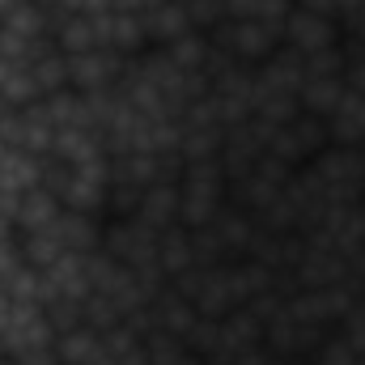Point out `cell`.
<instances>
[{
	"mask_svg": "<svg viewBox=\"0 0 365 365\" xmlns=\"http://www.w3.org/2000/svg\"><path fill=\"white\" fill-rule=\"evenodd\" d=\"M21 149H30L38 158H47L56 149V123H51L43 98L30 102V106H21Z\"/></svg>",
	"mask_w": 365,
	"mask_h": 365,
	"instance_id": "2e32d148",
	"label": "cell"
},
{
	"mask_svg": "<svg viewBox=\"0 0 365 365\" xmlns=\"http://www.w3.org/2000/svg\"><path fill=\"white\" fill-rule=\"evenodd\" d=\"M0 357H4V349H0Z\"/></svg>",
	"mask_w": 365,
	"mask_h": 365,
	"instance_id": "484cf974",
	"label": "cell"
},
{
	"mask_svg": "<svg viewBox=\"0 0 365 365\" xmlns=\"http://www.w3.org/2000/svg\"><path fill=\"white\" fill-rule=\"evenodd\" d=\"M17 264H26L21 259V238L13 234V238H0V284H4V276L13 272Z\"/></svg>",
	"mask_w": 365,
	"mask_h": 365,
	"instance_id": "44dd1931",
	"label": "cell"
},
{
	"mask_svg": "<svg viewBox=\"0 0 365 365\" xmlns=\"http://www.w3.org/2000/svg\"><path fill=\"white\" fill-rule=\"evenodd\" d=\"M212 43L234 56L238 64L259 68L264 60H272L276 51L284 47V21H259V17H225L212 30Z\"/></svg>",
	"mask_w": 365,
	"mask_h": 365,
	"instance_id": "3957f363",
	"label": "cell"
},
{
	"mask_svg": "<svg viewBox=\"0 0 365 365\" xmlns=\"http://www.w3.org/2000/svg\"><path fill=\"white\" fill-rule=\"evenodd\" d=\"M132 217H140L145 225H153L158 234L162 230H170V225H179L182 221V195H179V179H162L153 182L145 195H140V208L132 212Z\"/></svg>",
	"mask_w": 365,
	"mask_h": 365,
	"instance_id": "30bf717a",
	"label": "cell"
},
{
	"mask_svg": "<svg viewBox=\"0 0 365 365\" xmlns=\"http://www.w3.org/2000/svg\"><path fill=\"white\" fill-rule=\"evenodd\" d=\"M289 179H293V166H284L280 158L268 153L259 166H251L247 175L230 179V200L238 208H247V212H259V208H268L276 195L289 187Z\"/></svg>",
	"mask_w": 365,
	"mask_h": 365,
	"instance_id": "5b68a950",
	"label": "cell"
},
{
	"mask_svg": "<svg viewBox=\"0 0 365 365\" xmlns=\"http://www.w3.org/2000/svg\"><path fill=\"white\" fill-rule=\"evenodd\" d=\"M340 21L327 17V13H314L306 4H293V13L284 17V47L302 51V56H319V51H331L340 47Z\"/></svg>",
	"mask_w": 365,
	"mask_h": 365,
	"instance_id": "8992f818",
	"label": "cell"
},
{
	"mask_svg": "<svg viewBox=\"0 0 365 365\" xmlns=\"http://www.w3.org/2000/svg\"><path fill=\"white\" fill-rule=\"evenodd\" d=\"M38 182H43V158L30 153V149H13L0 162V208L13 217L17 204H21V195L34 191Z\"/></svg>",
	"mask_w": 365,
	"mask_h": 365,
	"instance_id": "ba28073f",
	"label": "cell"
},
{
	"mask_svg": "<svg viewBox=\"0 0 365 365\" xmlns=\"http://www.w3.org/2000/svg\"><path fill=\"white\" fill-rule=\"evenodd\" d=\"M306 182L319 191L323 204H361L365 200V149L361 145H327L314 162L302 166Z\"/></svg>",
	"mask_w": 365,
	"mask_h": 365,
	"instance_id": "6da1fadb",
	"label": "cell"
},
{
	"mask_svg": "<svg viewBox=\"0 0 365 365\" xmlns=\"http://www.w3.org/2000/svg\"><path fill=\"white\" fill-rule=\"evenodd\" d=\"M306 365H310V361H306Z\"/></svg>",
	"mask_w": 365,
	"mask_h": 365,
	"instance_id": "4316f807",
	"label": "cell"
},
{
	"mask_svg": "<svg viewBox=\"0 0 365 365\" xmlns=\"http://www.w3.org/2000/svg\"><path fill=\"white\" fill-rule=\"evenodd\" d=\"M179 195H182V225L187 230L208 225L225 208V200H230V175H225V166L221 162H191V166H182Z\"/></svg>",
	"mask_w": 365,
	"mask_h": 365,
	"instance_id": "7a4b0ae2",
	"label": "cell"
},
{
	"mask_svg": "<svg viewBox=\"0 0 365 365\" xmlns=\"http://www.w3.org/2000/svg\"><path fill=\"white\" fill-rule=\"evenodd\" d=\"M60 238L68 251H102L106 238V212H81V208H64L56 221Z\"/></svg>",
	"mask_w": 365,
	"mask_h": 365,
	"instance_id": "7c38bea8",
	"label": "cell"
},
{
	"mask_svg": "<svg viewBox=\"0 0 365 365\" xmlns=\"http://www.w3.org/2000/svg\"><path fill=\"white\" fill-rule=\"evenodd\" d=\"M56 327L47 319V306H9V314L0 319V349L4 357H30V353H43V349H56Z\"/></svg>",
	"mask_w": 365,
	"mask_h": 365,
	"instance_id": "277c9868",
	"label": "cell"
},
{
	"mask_svg": "<svg viewBox=\"0 0 365 365\" xmlns=\"http://www.w3.org/2000/svg\"><path fill=\"white\" fill-rule=\"evenodd\" d=\"M230 365H293V361H284L280 353H272L268 344H255V349H247V353H238Z\"/></svg>",
	"mask_w": 365,
	"mask_h": 365,
	"instance_id": "ffe728a7",
	"label": "cell"
},
{
	"mask_svg": "<svg viewBox=\"0 0 365 365\" xmlns=\"http://www.w3.org/2000/svg\"><path fill=\"white\" fill-rule=\"evenodd\" d=\"M21 238V259L30 264V268H51L68 247H64V238H60V230L51 225V230H38V234H17Z\"/></svg>",
	"mask_w": 365,
	"mask_h": 365,
	"instance_id": "ac0fdd59",
	"label": "cell"
},
{
	"mask_svg": "<svg viewBox=\"0 0 365 365\" xmlns=\"http://www.w3.org/2000/svg\"><path fill=\"white\" fill-rule=\"evenodd\" d=\"M162 268H166L170 280L182 276L187 268H195V238H191V230L182 221L170 225V230H162Z\"/></svg>",
	"mask_w": 365,
	"mask_h": 365,
	"instance_id": "e0dca14e",
	"label": "cell"
},
{
	"mask_svg": "<svg viewBox=\"0 0 365 365\" xmlns=\"http://www.w3.org/2000/svg\"><path fill=\"white\" fill-rule=\"evenodd\" d=\"M56 357H60V365H102V331L90 323L64 331L56 340Z\"/></svg>",
	"mask_w": 365,
	"mask_h": 365,
	"instance_id": "9a60e30c",
	"label": "cell"
},
{
	"mask_svg": "<svg viewBox=\"0 0 365 365\" xmlns=\"http://www.w3.org/2000/svg\"><path fill=\"white\" fill-rule=\"evenodd\" d=\"M102 365H149V344L136 327L119 323L102 331Z\"/></svg>",
	"mask_w": 365,
	"mask_h": 365,
	"instance_id": "5bb4252c",
	"label": "cell"
},
{
	"mask_svg": "<svg viewBox=\"0 0 365 365\" xmlns=\"http://www.w3.org/2000/svg\"><path fill=\"white\" fill-rule=\"evenodd\" d=\"M13 4H17V0H0V13H9V9H13Z\"/></svg>",
	"mask_w": 365,
	"mask_h": 365,
	"instance_id": "603a6c76",
	"label": "cell"
},
{
	"mask_svg": "<svg viewBox=\"0 0 365 365\" xmlns=\"http://www.w3.org/2000/svg\"><path fill=\"white\" fill-rule=\"evenodd\" d=\"M4 293L17 306H43V272L30 268V264H17L13 272L4 276Z\"/></svg>",
	"mask_w": 365,
	"mask_h": 365,
	"instance_id": "d6986e66",
	"label": "cell"
},
{
	"mask_svg": "<svg viewBox=\"0 0 365 365\" xmlns=\"http://www.w3.org/2000/svg\"><path fill=\"white\" fill-rule=\"evenodd\" d=\"M128 56L110 51V47H93V51H77L68 56V86L81 93H98V90H115L123 77Z\"/></svg>",
	"mask_w": 365,
	"mask_h": 365,
	"instance_id": "52a82bcc",
	"label": "cell"
},
{
	"mask_svg": "<svg viewBox=\"0 0 365 365\" xmlns=\"http://www.w3.org/2000/svg\"><path fill=\"white\" fill-rule=\"evenodd\" d=\"M9 153H13V149H9V145H4V140H0V162H4V158H9Z\"/></svg>",
	"mask_w": 365,
	"mask_h": 365,
	"instance_id": "7402d4cb",
	"label": "cell"
},
{
	"mask_svg": "<svg viewBox=\"0 0 365 365\" xmlns=\"http://www.w3.org/2000/svg\"><path fill=\"white\" fill-rule=\"evenodd\" d=\"M43 4H51V0H43Z\"/></svg>",
	"mask_w": 365,
	"mask_h": 365,
	"instance_id": "d4e9b609",
	"label": "cell"
},
{
	"mask_svg": "<svg viewBox=\"0 0 365 365\" xmlns=\"http://www.w3.org/2000/svg\"><path fill=\"white\" fill-rule=\"evenodd\" d=\"M60 212H64V200H60L47 182H38L34 191L21 195V204H17V212H13V230H17V234L51 230V225L60 221Z\"/></svg>",
	"mask_w": 365,
	"mask_h": 365,
	"instance_id": "9c48e42d",
	"label": "cell"
},
{
	"mask_svg": "<svg viewBox=\"0 0 365 365\" xmlns=\"http://www.w3.org/2000/svg\"><path fill=\"white\" fill-rule=\"evenodd\" d=\"M327 132L336 145H365V93L361 90H344V98L323 115Z\"/></svg>",
	"mask_w": 365,
	"mask_h": 365,
	"instance_id": "4fadbf2b",
	"label": "cell"
},
{
	"mask_svg": "<svg viewBox=\"0 0 365 365\" xmlns=\"http://www.w3.org/2000/svg\"><path fill=\"white\" fill-rule=\"evenodd\" d=\"M0 26H4V13H0Z\"/></svg>",
	"mask_w": 365,
	"mask_h": 365,
	"instance_id": "cb8c5ba5",
	"label": "cell"
},
{
	"mask_svg": "<svg viewBox=\"0 0 365 365\" xmlns=\"http://www.w3.org/2000/svg\"><path fill=\"white\" fill-rule=\"evenodd\" d=\"M140 21H145L149 47H166V43L182 38L187 30H195V21H191V13H187L182 0H158L149 13H140Z\"/></svg>",
	"mask_w": 365,
	"mask_h": 365,
	"instance_id": "8fae6325",
	"label": "cell"
}]
</instances>
